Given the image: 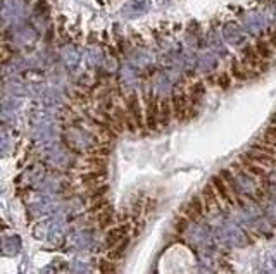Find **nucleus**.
Instances as JSON below:
<instances>
[{
	"label": "nucleus",
	"instance_id": "obj_5",
	"mask_svg": "<svg viewBox=\"0 0 276 274\" xmlns=\"http://www.w3.org/2000/svg\"><path fill=\"white\" fill-rule=\"evenodd\" d=\"M128 231H130V226L128 224L112 226L110 229H107V235H106V238H104V245H106V248L110 250L116 245H119L124 238H128Z\"/></svg>",
	"mask_w": 276,
	"mask_h": 274
},
{
	"label": "nucleus",
	"instance_id": "obj_14",
	"mask_svg": "<svg viewBox=\"0 0 276 274\" xmlns=\"http://www.w3.org/2000/svg\"><path fill=\"white\" fill-rule=\"evenodd\" d=\"M220 174L223 176V179L228 183V187L231 188V192H233L235 198H237V204H238V202H242V200H240V192H238V187H237V181H235L233 172H231L230 169H221Z\"/></svg>",
	"mask_w": 276,
	"mask_h": 274
},
{
	"label": "nucleus",
	"instance_id": "obj_7",
	"mask_svg": "<svg viewBox=\"0 0 276 274\" xmlns=\"http://www.w3.org/2000/svg\"><path fill=\"white\" fill-rule=\"evenodd\" d=\"M244 157H247L248 161H252V162H257V164L264 165V167H268V169L276 167V157L275 155L264 154V152L255 150V148H250L248 152H245Z\"/></svg>",
	"mask_w": 276,
	"mask_h": 274
},
{
	"label": "nucleus",
	"instance_id": "obj_11",
	"mask_svg": "<svg viewBox=\"0 0 276 274\" xmlns=\"http://www.w3.org/2000/svg\"><path fill=\"white\" fill-rule=\"evenodd\" d=\"M97 273L99 274H119V271H117L116 262L106 257V259H100L99 262H97Z\"/></svg>",
	"mask_w": 276,
	"mask_h": 274
},
{
	"label": "nucleus",
	"instance_id": "obj_3",
	"mask_svg": "<svg viewBox=\"0 0 276 274\" xmlns=\"http://www.w3.org/2000/svg\"><path fill=\"white\" fill-rule=\"evenodd\" d=\"M211 185H213L214 190L218 192V195H220L224 207H235V205H237V198H235L231 188L228 187V183L223 179V176L221 174L213 176V178H211Z\"/></svg>",
	"mask_w": 276,
	"mask_h": 274
},
{
	"label": "nucleus",
	"instance_id": "obj_17",
	"mask_svg": "<svg viewBox=\"0 0 276 274\" xmlns=\"http://www.w3.org/2000/svg\"><path fill=\"white\" fill-rule=\"evenodd\" d=\"M271 43L266 42V40H259L257 43H255V50H257V54L262 57V59H268L269 55H271Z\"/></svg>",
	"mask_w": 276,
	"mask_h": 274
},
{
	"label": "nucleus",
	"instance_id": "obj_16",
	"mask_svg": "<svg viewBox=\"0 0 276 274\" xmlns=\"http://www.w3.org/2000/svg\"><path fill=\"white\" fill-rule=\"evenodd\" d=\"M247 71H248V67L245 66L244 62L231 64V74H233V78H237V80H245V78H247Z\"/></svg>",
	"mask_w": 276,
	"mask_h": 274
},
{
	"label": "nucleus",
	"instance_id": "obj_15",
	"mask_svg": "<svg viewBox=\"0 0 276 274\" xmlns=\"http://www.w3.org/2000/svg\"><path fill=\"white\" fill-rule=\"evenodd\" d=\"M188 224H190L188 218H185L183 214H178L176 218H174V221H173V229L176 231V235H183V233L187 231Z\"/></svg>",
	"mask_w": 276,
	"mask_h": 274
},
{
	"label": "nucleus",
	"instance_id": "obj_10",
	"mask_svg": "<svg viewBox=\"0 0 276 274\" xmlns=\"http://www.w3.org/2000/svg\"><path fill=\"white\" fill-rule=\"evenodd\" d=\"M174 117L173 114V104L171 100L163 99L159 102V121H161V126H169L171 119Z\"/></svg>",
	"mask_w": 276,
	"mask_h": 274
},
{
	"label": "nucleus",
	"instance_id": "obj_2",
	"mask_svg": "<svg viewBox=\"0 0 276 274\" xmlns=\"http://www.w3.org/2000/svg\"><path fill=\"white\" fill-rule=\"evenodd\" d=\"M200 197H202V200H204V205H205V211H207V214H213V212H218V211H223V209H226L223 205V202H221L218 192L214 190V187L211 185V181L200 190Z\"/></svg>",
	"mask_w": 276,
	"mask_h": 274
},
{
	"label": "nucleus",
	"instance_id": "obj_1",
	"mask_svg": "<svg viewBox=\"0 0 276 274\" xmlns=\"http://www.w3.org/2000/svg\"><path fill=\"white\" fill-rule=\"evenodd\" d=\"M126 109L128 112L131 114L135 124L138 128V133H145L147 131V124H145V109H142V104H140V99L137 95H130L126 99Z\"/></svg>",
	"mask_w": 276,
	"mask_h": 274
},
{
	"label": "nucleus",
	"instance_id": "obj_12",
	"mask_svg": "<svg viewBox=\"0 0 276 274\" xmlns=\"http://www.w3.org/2000/svg\"><path fill=\"white\" fill-rule=\"evenodd\" d=\"M128 243H130V240L128 238H124L123 242L119 243V245H116L114 248H110V250H107V259H110V260H114V262H117V260H121L124 257V252H126V247H128Z\"/></svg>",
	"mask_w": 276,
	"mask_h": 274
},
{
	"label": "nucleus",
	"instance_id": "obj_4",
	"mask_svg": "<svg viewBox=\"0 0 276 274\" xmlns=\"http://www.w3.org/2000/svg\"><path fill=\"white\" fill-rule=\"evenodd\" d=\"M159 102L156 97H149L145 104V124L149 131H156L161 126L159 121Z\"/></svg>",
	"mask_w": 276,
	"mask_h": 274
},
{
	"label": "nucleus",
	"instance_id": "obj_20",
	"mask_svg": "<svg viewBox=\"0 0 276 274\" xmlns=\"http://www.w3.org/2000/svg\"><path fill=\"white\" fill-rule=\"evenodd\" d=\"M271 124H276V114H275V116L271 117Z\"/></svg>",
	"mask_w": 276,
	"mask_h": 274
},
{
	"label": "nucleus",
	"instance_id": "obj_6",
	"mask_svg": "<svg viewBox=\"0 0 276 274\" xmlns=\"http://www.w3.org/2000/svg\"><path fill=\"white\" fill-rule=\"evenodd\" d=\"M104 179H106V169H93V171H82L80 174V183L86 190L93 187H99L104 185Z\"/></svg>",
	"mask_w": 276,
	"mask_h": 274
},
{
	"label": "nucleus",
	"instance_id": "obj_19",
	"mask_svg": "<svg viewBox=\"0 0 276 274\" xmlns=\"http://www.w3.org/2000/svg\"><path fill=\"white\" fill-rule=\"evenodd\" d=\"M231 83V78L228 76V74H221L220 78H218V84H220L221 88H228Z\"/></svg>",
	"mask_w": 276,
	"mask_h": 274
},
{
	"label": "nucleus",
	"instance_id": "obj_8",
	"mask_svg": "<svg viewBox=\"0 0 276 274\" xmlns=\"http://www.w3.org/2000/svg\"><path fill=\"white\" fill-rule=\"evenodd\" d=\"M171 104H173V114L176 121H185L188 114V100L185 93H174L173 99H171Z\"/></svg>",
	"mask_w": 276,
	"mask_h": 274
},
{
	"label": "nucleus",
	"instance_id": "obj_18",
	"mask_svg": "<svg viewBox=\"0 0 276 274\" xmlns=\"http://www.w3.org/2000/svg\"><path fill=\"white\" fill-rule=\"evenodd\" d=\"M180 214H183L185 218H188V221H190V222H198V221H200V218H198V216L195 214V212H193V209H192L188 204H185L183 207H181Z\"/></svg>",
	"mask_w": 276,
	"mask_h": 274
},
{
	"label": "nucleus",
	"instance_id": "obj_9",
	"mask_svg": "<svg viewBox=\"0 0 276 274\" xmlns=\"http://www.w3.org/2000/svg\"><path fill=\"white\" fill-rule=\"evenodd\" d=\"M93 219H95V226L99 229H102V231L110 229L114 226V222H116V216H114V211L110 209V205L104 209V211L93 214Z\"/></svg>",
	"mask_w": 276,
	"mask_h": 274
},
{
	"label": "nucleus",
	"instance_id": "obj_13",
	"mask_svg": "<svg viewBox=\"0 0 276 274\" xmlns=\"http://www.w3.org/2000/svg\"><path fill=\"white\" fill-rule=\"evenodd\" d=\"M188 205H190L192 209H193V212L198 216L200 219H204L205 216H207V211H205V205H204V200H202L200 193L198 195H193V197L190 198V200L187 202Z\"/></svg>",
	"mask_w": 276,
	"mask_h": 274
}]
</instances>
